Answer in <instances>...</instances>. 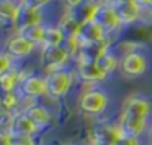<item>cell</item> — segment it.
<instances>
[{
    "mask_svg": "<svg viewBox=\"0 0 152 145\" xmlns=\"http://www.w3.org/2000/svg\"><path fill=\"white\" fill-rule=\"evenodd\" d=\"M151 112V105L143 97H130L122 108L119 120V133L130 138H137L145 126L146 118Z\"/></svg>",
    "mask_w": 152,
    "mask_h": 145,
    "instance_id": "1",
    "label": "cell"
},
{
    "mask_svg": "<svg viewBox=\"0 0 152 145\" xmlns=\"http://www.w3.org/2000/svg\"><path fill=\"white\" fill-rule=\"evenodd\" d=\"M72 84V77L66 70H54L46 78V87H48V94L52 97H60L64 96Z\"/></svg>",
    "mask_w": 152,
    "mask_h": 145,
    "instance_id": "2",
    "label": "cell"
},
{
    "mask_svg": "<svg viewBox=\"0 0 152 145\" xmlns=\"http://www.w3.org/2000/svg\"><path fill=\"white\" fill-rule=\"evenodd\" d=\"M106 106H107V96L100 90L87 91L81 97V109L87 114L97 115V114L103 112Z\"/></svg>",
    "mask_w": 152,
    "mask_h": 145,
    "instance_id": "3",
    "label": "cell"
},
{
    "mask_svg": "<svg viewBox=\"0 0 152 145\" xmlns=\"http://www.w3.org/2000/svg\"><path fill=\"white\" fill-rule=\"evenodd\" d=\"M93 20L103 29L104 33H109L119 26V18L113 5H99Z\"/></svg>",
    "mask_w": 152,
    "mask_h": 145,
    "instance_id": "4",
    "label": "cell"
},
{
    "mask_svg": "<svg viewBox=\"0 0 152 145\" xmlns=\"http://www.w3.org/2000/svg\"><path fill=\"white\" fill-rule=\"evenodd\" d=\"M104 32L103 29L94 21H87L81 26V30H79V35L76 38V42L81 43L82 46L84 45H90V43H99V42H103V38H104Z\"/></svg>",
    "mask_w": 152,
    "mask_h": 145,
    "instance_id": "5",
    "label": "cell"
},
{
    "mask_svg": "<svg viewBox=\"0 0 152 145\" xmlns=\"http://www.w3.org/2000/svg\"><path fill=\"white\" fill-rule=\"evenodd\" d=\"M121 70L127 77H139L146 70V58L139 52H128L121 60Z\"/></svg>",
    "mask_w": 152,
    "mask_h": 145,
    "instance_id": "6",
    "label": "cell"
},
{
    "mask_svg": "<svg viewBox=\"0 0 152 145\" xmlns=\"http://www.w3.org/2000/svg\"><path fill=\"white\" fill-rule=\"evenodd\" d=\"M40 24V14L39 9H34L26 3H21L18 8V14L15 17L14 21V27L20 32H23L24 29L30 27V26H36Z\"/></svg>",
    "mask_w": 152,
    "mask_h": 145,
    "instance_id": "7",
    "label": "cell"
},
{
    "mask_svg": "<svg viewBox=\"0 0 152 145\" xmlns=\"http://www.w3.org/2000/svg\"><path fill=\"white\" fill-rule=\"evenodd\" d=\"M37 126L27 117V114H18L14 118H11V135L17 136H31L37 132Z\"/></svg>",
    "mask_w": 152,
    "mask_h": 145,
    "instance_id": "8",
    "label": "cell"
},
{
    "mask_svg": "<svg viewBox=\"0 0 152 145\" xmlns=\"http://www.w3.org/2000/svg\"><path fill=\"white\" fill-rule=\"evenodd\" d=\"M69 57L67 49L61 46H45L42 52V63L45 67H57L63 64Z\"/></svg>",
    "mask_w": 152,
    "mask_h": 145,
    "instance_id": "9",
    "label": "cell"
},
{
    "mask_svg": "<svg viewBox=\"0 0 152 145\" xmlns=\"http://www.w3.org/2000/svg\"><path fill=\"white\" fill-rule=\"evenodd\" d=\"M113 8L118 14L119 23H133L139 18V6L134 5L131 0H116L113 3Z\"/></svg>",
    "mask_w": 152,
    "mask_h": 145,
    "instance_id": "10",
    "label": "cell"
},
{
    "mask_svg": "<svg viewBox=\"0 0 152 145\" xmlns=\"http://www.w3.org/2000/svg\"><path fill=\"white\" fill-rule=\"evenodd\" d=\"M21 91L28 97H37L48 93L46 79L40 77H27L21 84Z\"/></svg>",
    "mask_w": 152,
    "mask_h": 145,
    "instance_id": "11",
    "label": "cell"
},
{
    "mask_svg": "<svg viewBox=\"0 0 152 145\" xmlns=\"http://www.w3.org/2000/svg\"><path fill=\"white\" fill-rule=\"evenodd\" d=\"M34 43H31L30 40H27L26 38H23L21 35L20 36H15L12 38L9 42H8V54L9 55H14V57H26L28 54L33 52L34 49Z\"/></svg>",
    "mask_w": 152,
    "mask_h": 145,
    "instance_id": "12",
    "label": "cell"
},
{
    "mask_svg": "<svg viewBox=\"0 0 152 145\" xmlns=\"http://www.w3.org/2000/svg\"><path fill=\"white\" fill-rule=\"evenodd\" d=\"M79 75L84 81L88 82H96L106 78V74L99 67L96 61H82L79 66Z\"/></svg>",
    "mask_w": 152,
    "mask_h": 145,
    "instance_id": "13",
    "label": "cell"
},
{
    "mask_svg": "<svg viewBox=\"0 0 152 145\" xmlns=\"http://www.w3.org/2000/svg\"><path fill=\"white\" fill-rule=\"evenodd\" d=\"M26 114H27V117H28L37 127H43V126H46V124L51 121L49 112H48L43 106L33 105V106H30V108L26 111Z\"/></svg>",
    "mask_w": 152,
    "mask_h": 145,
    "instance_id": "14",
    "label": "cell"
},
{
    "mask_svg": "<svg viewBox=\"0 0 152 145\" xmlns=\"http://www.w3.org/2000/svg\"><path fill=\"white\" fill-rule=\"evenodd\" d=\"M81 23L76 20V18H73L72 15H69V17H66L64 20H63V23L60 24V30L63 32V35H64V38H67V39H75L76 40V38H78V35H79V30H81Z\"/></svg>",
    "mask_w": 152,
    "mask_h": 145,
    "instance_id": "15",
    "label": "cell"
},
{
    "mask_svg": "<svg viewBox=\"0 0 152 145\" xmlns=\"http://www.w3.org/2000/svg\"><path fill=\"white\" fill-rule=\"evenodd\" d=\"M64 42V35L58 27H45L43 33V45L45 46H61Z\"/></svg>",
    "mask_w": 152,
    "mask_h": 145,
    "instance_id": "16",
    "label": "cell"
},
{
    "mask_svg": "<svg viewBox=\"0 0 152 145\" xmlns=\"http://www.w3.org/2000/svg\"><path fill=\"white\" fill-rule=\"evenodd\" d=\"M43 33H45V27H42L40 24H36V26H30V27L24 29L21 32V36L36 45V43L43 42Z\"/></svg>",
    "mask_w": 152,
    "mask_h": 145,
    "instance_id": "17",
    "label": "cell"
},
{
    "mask_svg": "<svg viewBox=\"0 0 152 145\" xmlns=\"http://www.w3.org/2000/svg\"><path fill=\"white\" fill-rule=\"evenodd\" d=\"M97 64H99V67L104 72V74L107 75V74H110V72L116 67V64H118V61H116V58H115V55L109 51V49H106L99 58H97V61H96Z\"/></svg>",
    "mask_w": 152,
    "mask_h": 145,
    "instance_id": "18",
    "label": "cell"
},
{
    "mask_svg": "<svg viewBox=\"0 0 152 145\" xmlns=\"http://www.w3.org/2000/svg\"><path fill=\"white\" fill-rule=\"evenodd\" d=\"M17 82H18V74L15 70H12V69L0 77V84H2V90L5 93H12V90L15 88Z\"/></svg>",
    "mask_w": 152,
    "mask_h": 145,
    "instance_id": "19",
    "label": "cell"
},
{
    "mask_svg": "<svg viewBox=\"0 0 152 145\" xmlns=\"http://www.w3.org/2000/svg\"><path fill=\"white\" fill-rule=\"evenodd\" d=\"M18 8L20 6H15L11 0H2L0 2V15H2L5 20H9V21H15V17L18 14Z\"/></svg>",
    "mask_w": 152,
    "mask_h": 145,
    "instance_id": "20",
    "label": "cell"
},
{
    "mask_svg": "<svg viewBox=\"0 0 152 145\" xmlns=\"http://www.w3.org/2000/svg\"><path fill=\"white\" fill-rule=\"evenodd\" d=\"M18 105V99L14 93H6L5 97H3V108L8 109V111H12L15 106Z\"/></svg>",
    "mask_w": 152,
    "mask_h": 145,
    "instance_id": "21",
    "label": "cell"
},
{
    "mask_svg": "<svg viewBox=\"0 0 152 145\" xmlns=\"http://www.w3.org/2000/svg\"><path fill=\"white\" fill-rule=\"evenodd\" d=\"M113 145H139V141L137 138H130V136H124V135H119Z\"/></svg>",
    "mask_w": 152,
    "mask_h": 145,
    "instance_id": "22",
    "label": "cell"
},
{
    "mask_svg": "<svg viewBox=\"0 0 152 145\" xmlns=\"http://www.w3.org/2000/svg\"><path fill=\"white\" fill-rule=\"evenodd\" d=\"M12 145H34L31 136H17L12 135Z\"/></svg>",
    "mask_w": 152,
    "mask_h": 145,
    "instance_id": "23",
    "label": "cell"
},
{
    "mask_svg": "<svg viewBox=\"0 0 152 145\" xmlns=\"http://www.w3.org/2000/svg\"><path fill=\"white\" fill-rule=\"evenodd\" d=\"M0 63H2V64H0V74H6V72L8 70H11V58L6 55V54H2V57H0Z\"/></svg>",
    "mask_w": 152,
    "mask_h": 145,
    "instance_id": "24",
    "label": "cell"
},
{
    "mask_svg": "<svg viewBox=\"0 0 152 145\" xmlns=\"http://www.w3.org/2000/svg\"><path fill=\"white\" fill-rule=\"evenodd\" d=\"M49 2H51V0H24L26 5H28V6H31L34 9H39L40 6H43V5H46Z\"/></svg>",
    "mask_w": 152,
    "mask_h": 145,
    "instance_id": "25",
    "label": "cell"
},
{
    "mask_svg": "<svg viewBox=\"0 0 152 145\" xmlns=\"http://www.w3.org/2000/svg\"><path fill=\"white\" fill-rule=\"evenodd\" d=\"M0 145H12V135L3 132L0 135Z\"/></svg>",
    "mask_w": 152,
    "mask_h": 145,
    "instance_id": "26",
    "label": "cell"
},
{
    "mask_svg": "<svg viewBox=\"0 0 152 145\" xmlns=\"http://www.w3.org/2000/svg\"><path fill=\"white\" fill-rule=\"evenodd\" d=\"M131 2H133L134 5H137L139 8H142V6H151L152 0H131Z\"/></svg>",
    "mask_w": 152,
    "mask_h": 145,
    "instance_id": "27",
    "label": "cell"
},
{
    "mask_svg": "<svg viewBox=\"0 0 152 145\" xmlns=\"http://www.w3.org/2000/svg\"><path fill=\"white\" fill-rule=\"evenodd\" d=\"M66 3L69 8L75 9V8H78L79 5H82V0H66Z\"/></svg>",
    "mask_w": 152,
    "mask_h": 145,
    "instance_id": "28",
    "label": "cell"
},
{
    "mask_svg": "<svg viewBox=\"0 0 152 145\" xmlns=\"http://www.w3.org/2000/svg\"><path fill=\"white\" fill-rule=\"evenodd\" d=\"M151 141H152V133H151Z\"/></svg>",
    "mask_w": 152,
    "mask_h": 145,
    "instance_id": "29",
    "label": "cell"
},
{
    "mask_svg": "<svg viewBox=\"0 0 152 145\" xmlns=\"http://www.w3.org/2000/svg\"><path fill=\"white\" fill-rule=\"evenodd\" d=\"M151 9H152V3H151Z\"/></svg>",
    "mask_w": 152,
    "mask_h": 145,
    "instance_id": "30",
    "label": "cell"
}]
</instances>
